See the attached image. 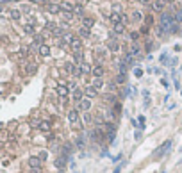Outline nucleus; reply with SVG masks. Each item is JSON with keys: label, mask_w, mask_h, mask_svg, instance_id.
Returning a JSON list of instances; mask_svg holds the SVG:
<instances>
[{"label": "nucleus", "mask_w": 182, "mask_h": 173, "mask_svg": "<svg viewBox=\"0 0 182 173\" xmlns=\"http://www.w3.org/2000/svg\"><path fill=\"white\" fill-rule=\"evenodd\" d=\"M171 146H173V141L171 139H166L161 146H159L157 150H155V152H154V155L157 157V159H161V157H164L168 152H170V150H171Z\"/></svg>", "instance_id": "nucleus-1"}, {"label": "nucleus", "mask_w": 182, "mask_h": 173, "mask_svg": "<svg viewBox=\"0 0 182 173\" xmlns=\"http://www.w3.org/2000/svg\"><path fill=\"white\" fill-rule=\"evenodd\" d=\"M41 164H43V161H41L38 155H31V157H29V166H31V169H32L34 173H39Z\"/></svg>", "instance_id": "nucleus-2"}, {"label": "nucleus", "mask_w": 182, "mask_h": 173, "mask_svg": "<svg viewBox=\"0 0 182 173\" xmlns=\"http://www.w3.org/2000/svg\"><path fill=\"white\" fill-rule=\"evenodd\" d=\"M68 121H70L75 128H80V118H79V111L77 109H72L68 113Z\"/></svg>", "instance_id": "nucleus-3"}, {"label": "nucleus", "mask_w": 182, "mask_h": 173, "mask_svg": "<svg viewBox=\"0 0 182 173\" xmlns=\"http://www.w3.org/2000/svg\"><path fill=\"white\" fill-rule=\"evenodd\" d=\"M91 139H93L95 143H98V145H102L104 143V128L102 127H97L93 132H91Z\"/></svg>", "instance_id": "nucleus-4"}, {"label": "nucleus", "mask_w": 182, "mask_h": 173, "mask_svg": "<svg viewBox=\"0 0 182 173\" xmlns=\"http://www.w3.org/2000/svg\"><path fill=\"white\" fill-rule=\"evenodd\" d=\"M55 91H57V95H59L61 98H64V96H68V95H70V88H68V84H64V82L57 84Z\"/></svg>", "instance_id": "nucleus-5"}, {"label": "nucleus", "mask_w": 182, "mask_h": 173, "mask_svg": "<svg viewBox=\"0 0 182 173\" xmlns=\"http://www.w3.org/2000/svg\"><path fill=\"white\" fill-rule=\"evenodd\" d=\"M152 9L155 13H164L166 9V0H154L152 2Z\"/></svg>", "instance_id": "nucleus-6"}, {"label": "nucleus", "mask_w": 182, "mask_h": 173, "mask_svg": "<svg viewBox=\"0 0 182 173\" xmlns=\"http://www.w3.org/2000/svg\"><path fill=\"white\" fill-rule=\"evenodd\" d=\"M77 109H79V111H82V113H87V111L91 109V100H89L87 96H86V98H82V100L77 104Z\"/></svg>", "instance_id": "nucleus-7"}, {"label": "nucleus", "mask_w": 182, "mask_h": 173, "mask_svg": "<svg viewBox=\"0 0 182 173\" xmlns=\"http://www.w3.org/2000/svg\"><path fill=\"white\" fill-rule=\"evenodd\" d=\"M66 162H68V155H66V154L57 155V157H55V161H54V164H55V168H57V169H63V168L66 166Z\"/></svg>", "instance_id": "nucleus-8"}, {"label": "nucleus", "mask_w": 182, "mask_h": 173, "mask_svg": "<svg viewBox=\"0 0 182 173\" xmlns=\"http://www.w3.org/2000/svg\"><path fill=\"white\" fill-rule=\"evenodd\" d=\"M104 64H95V66H93V70H91V75H93L95 79H100V77H104Z\"/></svg>", "instance_id": "nucleus-9"}, {"label": "nucleus", "mask_w": 182, "mask_h": 173, "mask_svg": "<svg viewBox=\"0 0 182 173\" xmlns=\"http://www.w3.org/2000/svg\"><path fill=\"white\" fill-rule=\"evenodd\" d=\"M82 45H84V43H82L80 38H73V41L70 43V48L73 52H82Z\"/></svg>", "instance_id": "nucleus-10"}, {"label": "nucleus", "mask_w": 182, "mask_h": 173, "mask_svg": "<svg viewBox=\"0 0 182 173\" xmlns=\"http://www.w3.org/2000/svg\"><path fill=\"white\" fill-rule=\"evenodd\" d=\"M107 50H111V52H118V50H120V45H118L116 38H111V39L107 41Z\"/></svg>", "instance_id": "nucleus-11"}, {"label": "nucleus", "mask_w": 182, "mask_h": 173, "mask_svg": "<svg viewBox=\"0 0 182 173\" xmlns=\"http://www.w3.org/2000/svg\"><path fill=\"white\" fill-rule=\"evenodd\" d=\"M59 6H61V11H64V13H73V9H75V4L68 2V0H64V2H61Z\"/></svg>", "instance_id": "nucleus-12"}, {"label": "nucleus", "mask_w": 182, "mask_h": 173, "mask_svg": "<svg viewBox=\"0 0 182 173\" xmlns=\"http://www.w3.org/2000/svg\"><path fill=\"white\" fill-rule=\"evenodd\" d=\"M38 52H39V55H41V57H48V55H50V47L43 43V45H39V47H38Z\"/></svg>", "instance_id": "nucleus-13"}, {"label": "nucleus", "mask_w": 182, "mask_h": 173, "mask_svg": "<svg viewBox=\"0 0 182 173\" xmlns=\"http://www.w3.org/2000/svg\"><path fill=\"white\" fill-rule=\"evenodd\" d=\"M84 95H86L87 98H95V96H98V91L93 88V86H87V88L84 89Z\"/></svg>", "instance_id": "nucleus-14"}, {"label": "nucleus", "mask_w": 182, "mask_h": 173, "mask_svg": "<svg viewBox=\"0 0 182 173\" xmlns=\"http://www.w3.org/2000/svg\"><path fill=\"white\" fill-rule=\"evenodd\" d=\"M38 128H39V130H43V132H50V128H52V123H50V121H47V120H43V121H39Z\"/></svg>", "instance_id": "nucleus-15"}, {"label": "nucleus", "mask_w": 182, "mask_h": 173, "mask_svg": "<svg viewBox=\"0 0 182 173\" xmlns=\"http://www.w3.org/2000/svg\"><path fill=\"white\" fill-rule=\"evenodd\" d=\"M47 11L50 14H59L61 13V6L59 4H47Z\"/></svg>", "instance_id": "nucleus-16"}, {"label": "nucleus", "mask_w": 182, "mask_h": 173, "mask_svg": "<svg viewBox=\"0 0 182 173\" xmlns=\"http://www.w3.org/2000/svg\"><path fill=\"white\" fill-rule=\"evenodd\" d=\"M79 70H80V73H82V75H89V73H91V70H93V66H89L87 62H82L80 66H79Z\"/></svg>", "instance_id": "nucleus-17"}, {"label": "nucleus", "mask_w": 182, "mask_h": 173, "mask_svg": "<svg viewBox=\"0 0 182 173\" xmlns=\"http://www.w3.org/2000/svg\"><path fill=\"white\" fill-rule=\"evenodd\" d=\"M93 25H95V20H93V18H89V16H82V27L91 29Z\"/></svg>", "instance_id": "nucleus-18"}, {"label": "nucleus", "mask_w": 182, "mask_h": 173, "mask_svg": "<svg viewBox=\"0 0 182 173\" xmlns=\"http://www.w3.org/2000/svg\"><path fill=\"white\" fill-rule=\"evenodd\" d=\"M77 32H79V38H80V39H82V38H89V36H91V29L82 27V25H80V29H79Z\"/></svg>", "instance_id": "nucleus-19"}, {"label": "nucleus", "mask_w": 182, "mask_h": 173, "mask_svg": "<svg viewBox=\"0 0 182 173\" xmlns=\"http://www.w3.org/2000/svg\"><path fill=\"white\" fill-rule=\"evenodd\" d=\"M82 98H84V89H79V88H77V89L73 91V102H75V104H79Z\"/></svg>", "instance_id": "nucleus-20"}, {"label": "nucleus", "mask_w": 182, "mask_h": 173, "mask_svg": "<svg viewBox=\"0 0 182 173\" xmlns=\"http://www.w3.org/2000/svg\"><path fill=\"white\" fill-rule=\"evenodd\" d=\"M64 72H66V73H72V75H75V73H77L75 64H73V62H66V64H64Z\"/></svg>", "instance_id": "nucleus-21"}, {"label": "nucleus", "mask_w": 182, "mask_h": 173, "mask_svg": "<svg viewBox=\"0 0 182 173\" xmlns=\"http://www.w3.org/2000/svg\"><path fill=\"white\" fill-rule=\"evenodd\" d=\"M109 20H111V23H112V25H116V23H122V14H116V13H111Z\"/></svg>", "instance_id": "nucleus-22"}, {"label": "nucleus", "mask_w": 182, "mask_h": 173, "mask_svg": "<svg viewBox=\"0 0 182 173\" xmlns=\"http://www.w3.org/2000/svg\"><path fill=\"white\" fill-rule=\"evenodd\" d=\"M104 84H105V82H104V79L100 77V79H95V80H93V84H91V86H93V88H95L97 91H100V89L104 88Z\"/></svg>", "instance_id": "nucleus-23"}, {"label": "nucleus", "mask_w": 182, "mask_h": 173, "mask_svg": "<svg viewBox=\"0 0 182 173\" xmlns=\"http://www.w3.org/2000/svg\"><path fill=\"white\" fill-rule=\"evenodd\" d=\"M86 139H87V136H86L84 132H80V136H79V139H77V146H79V148H84V146H86Z\"/></svg>", "instance_id": "nucleus-24"}, {"label": "nucleus", "mask_w": 182, "mask_h": 173, "mask_svg": "<svg viewBox=\"0 0 182 173\" xmlns=\"http://www.w3.org/2000/svg\"><path fill=\"white\" fill-rule=\"evenodd\" d=\"M112 32H114V34H123V32H125V25H123V23L112 25Z\"/></svg>", "instance_id": "nucleus-25"}, {"label": "nucleus", "mask_w": 182, "mask_h": 173, "mask_svg": "<svg viewBox=\"0 0 182 173\" xmlns=\"http://www.w3.org/2000/svg\"><path fill=\"white\" fill-rule=\"evenodd\" d=\"M130 54L132 55H139L141 54V48H139L138 43H132V45H130Z\"/></svg>", "instance_id": "nucleus-26"}, {"label": "nucleus", "mask_w": 182, "mask_h": 173, "mask_svg": "<svg viewBox=\"0 0 182 173\" xmlns=\"http://www.w3.org/2000/svg\"><path fill=\"white\" fill-rule=\"evenodd\" d=\"M73 14H75V16H84V6H82V4H77L75 9H73Z\"/></svg>", "instance_id": "nucleus-27"}, {"label": "nucleus", "mask_w": 182, "mask_h": 173, "mask_svg": "<svg viewBox=\"0 0 182 173\" xmlns=\"http://www.w3.org/2000/svg\"><path fill=\"white\" fill-rule=\"evenodd\" d=\"M9 16H11L13 20H20V18H21V11H20V9H11V11H9Z\"/></svg>", "instance_id": "nucleus-28"}, {"label": "nucleus", "mask_w": 182, "mask_h": 173, "mask_svg": "<svg viewBox=\"0 0 182 173\" xmlns=\"http://www.w3.org/2000/svg\"><path fill=\"white\" fill-rule=\"evenodd\" d=\"M132 20H134V21H143L145 16H143V13H139V11H134V13H132Z\"/></svg>", "instance_id": "nucleus-29"}, {"label": "nucleus", "mask_w": 182, "mask_h": 173, "mask_svg": "<svg viewBox=\"0 0 182 173\" xmlns=\"http://www.w3.org/2000/svg\"><path fill=\"white\" fill-rule=\"evenodd\" d=\"M104 100H105L107 104H111V105L116 104V96H114V95H104Z\"/></svg>", "instance_id": "nucleus-30"}, {"label": "nucleus", "mask_w": 182, "mask_h": 173, "mask_svg": "<svg viewBox=\"0 0 182 173\" xmlns=\"http://www.w3.org/2000/svg\"><path fill=\"white\" fill-rule=\"evenodd\" d=\"M73 59H75V62L82 64V62H84V55H82V52H73Z\"/></svg>", "instance_id": "nucleus-31"}, {"label": "nucleus", "mask_w": 182, "mask_h": 173, "mask_svg": "<svg viewBox=\"0 0 182 173\" xmlns=\"http://www.w3.org/2000/svg\"><path fill=\"white\" fill-rule=\"evenodd\" d=\"M23 32L25 34H34V25L32 23H25L23 25Z\"/></svg>", "instance_id": "nucleus-32"}, {"label": "nucleus", "mask_w": 182, "mask_h": 173, "mask_svg": "<svg viewBox=\"0 0 182 173\" xmlns=\"http://www.w3.org/2000/svg\"><path fill=\"white\" fill-rule=\"evenodd\" d=\"M122 11H123L122 4H112V13H116V14H123Z\"/></svg>", "instance_id": "nucleus-33"}, {"label": "nucleus", "mask_w": 182, "mask_h": 173, "mask_svg": "<svg viewBox=\"0 0 182 173\" xmlns=\"http://www.w3.org/2000/svg\"><path fill=\"white\" fill-rule=\"evenodd\" d=\"M61 14H63V18H64V21H72L73 20V13H64V11H61Z\"/></svg>", "instance_id": "nucleus-34"}, {"label": "nucleus", "mask_w": 182, "mask_h": 173, "mask_svg": "<svg viewBox=\"0 0 182 173\" xmlns=\"http://www.w3.org/2000/svg\"><path fill=\"white\" fill-rule=\"evenodd\" d=\"M116 82H118V84H125V82H127V77H125V73H118V77H116Z\"/></svg>", "instance_id": "nucleus-35"}, {"label": "nucleus", "mask_w": 182, "mask_h": 173, "mask_svg": "<svg viewBox=\"0 0 182 173\" xmlns=\"http://www.w3.org/2000/svg\"><path fill=\"white\" fill-rule=\"evenodd\" d=\"M175 20H177V23H180V25H182V9L175 13Z\"/></svg>", "instance_id": "nucleus-36"}, {"label": "nucleus", "mask_w": 182, "mask_h": 173, "mask_svg": "<svg viewBox=\"0 0 182 173\" xmlns=\"http://www.w3.org/2000/svg\"><path fill=\"white\" fill-rule=\"evenodd\" d=\"M34 45H43V36H34Z\"/></svg>", "instance_id": "nucleus-37"}, {"label": "nucleus", "mask_w": 182, "mask_h": 173, "mask_svg": "<svg viewBox=\"0 0 182 173\" xmlns=\"http://www.w3.org/2000/svg\"><path fill=\"white\" fill-rule=\"evenodd\" d=\"M55 29H57V25L54 23V21H48V23H47V30H52V32H54Z\"/></svg>", "instance_id": "nucleus-38"}, {"label": "nucleus", "mask_w": 182, "mask_h": 173, "mask_svg": "<svg viewBox=\"0 0 182 173\" xmlns=\"http://www.w3.org/2000/svg\"><path fill=\"white\" fill-rule=\"evenodd\" d=\"M134 75L138 77V79H139V77H143V70H141L139 66H138V68H134Z\"/></svg>", "instance_id": "nucleus-39"}, {"label": "nucleus", "mask_w": 182, "mask_h": 173, "mask_svg": "<svg viewBox=\"0 0 182 173\" xmlns=\"http://www.w3.org/2000/svg\"><path fill=\"white\" fill-rule=\"evenodd\" d=\"M177 61H178L177 57H171V59L168 61V66H170V68H175V64H177Z\"/></svg>", "instance_id": "nucleus-40"}, {"label": "nucleus", "mask_w": 182, "mask_h": 173, "mask_svg": "<svg viewBox=\"0 0 182 173\" xmlns=\"http://www.w3.org/2000/svg\"><path fill=\"white\" fill-rule=\"evenodd\" d=\"M130 39L136 43V41H138L139 39V32H130Z\"/></svg>", "instance_id": "nucleus-41"}, {"label": "nucleus", "mask_w": 182, "mask_h": 173, "mask_svg": "<svg viewBox=\"0 0 182 173\" xmlns=\"http://www.w3.org/2000/svg\"><path fill=\"white\" fill-rule=\"evenodd\" d=\"M38 157L45 162V161H47V157H48V154H47V152H39V154H38Z\"/></svg>", "instance_id": "nucleus-42"}, {"label": "nucleus", "mask_w": 182, "mask_h": 173, "mask_svg": "<svg viewBox=\"0 0 182 173\" xmlns=\"http://www.w3.org/2000/svg\"><path fill=\"white\" fill-rule=\"evenodd\" d=\"M141 134H143V130H141V128H138V130H136V134H134L136 141H139V139H141Z\"/></svg>", "instance_id": "nucleus-43"}, {"label": "nucleus", "mask_w": 182, "mask_h": 173, "mask_svg": "<svg viewBox=\"0 0 182 173\" xmlns=\"http://www.w3.org/2000/svg\"><path fill=\"white\" fill-rule=\"evenodd\" d=\"M107 88H109V91H112V93L116 91V86H114V82H109V84H107Z\"/></svg>", "instance_id": "nucleus-44"}, {"label": "nucleus", "mask_w": 182, "mask_h": 173, "mask_svg": "<svg viewBox=\"0 0 182 173\" xmlns=\"http://www.w3.org/2000/svg\"><path fill=\"white\" fill-rule=\"evenodd\" d=\"M27 72H29V73H34V72H36V64H29V66H27Z\"/></svg>", "instance_id": "nucleus-45"}, {"label": "nucleus", "mask_w": 182, "mask_h": 173, "mask_svg": "<svg viewBox=\"0 0 182 173\" xmlns=\"http://www.w3.org/2000/svg\"><path fill=\"white\" fill-rule=\"evenodd\" d=\"M112 109H114L116 113H120V111H122V105H120V102H116L114 105H112Z\"/></svg>", "instance_id": "nucleus-46"}, {"label": "nucleus", "mask_w": 182, "mask_h": 173, "mask_svg": "<svg viewBox=\"0 0 182 173\" xmlns=\"http://www.w3.org/2000/svg\"><path fill=\"white\" fill-rule=\"evenodd\" d=\"M139 34H145V36H146V34H148V25H143L141 30H139Z\"/></svg>", "instance_id": "nucleus-47"}, {"label": "nucleus", "mask_w": 182, "mask_h": 173, "mask_svg": "<svg viewBox=\"0 0 182 173\" xmlns=\"http://www.w3.org/2000/svg\"><path fill=\"white\" fill-rule=\"evenodd\" d=\"M161 62H163V64H168V54H163V55H161Z\"/></svg>", "instance_id": "nucleus-48"}, {"label": "nucleus", "mask_w": 182, "mask_h": 173, "mask_svg": "<svg viewBox=\"0 0 182 173\" xmlns=\"http://www.w3.org/2000/svg\"><path fill=\"white\" fill-rule=\"evenodd\" d=\"M122 23H123V25L129 23V16H127V14H122Z\"/></svg>", "instance_id": "nucleus-49"}, {"label": "nucleus", "mask_w": 182, "mask_h": 173, "mask_svg": "<svg viewBox=\"0 0 182 173\" xmlns=\"http://www.w3.org/2000/svg\"><path fill=\"white\" fill-rule=\"evenodd\" d=\"M152 47H154V43H152V39H146V50H152Z\"/></svg>", "instance_id": "nucleus-50"}, {"label": "nucleus", "mask_w": 182, "mask_h": 173, "mask_svg": "<svg viewBox=\"0 0 182 173\" xmlns=\"http://www.w3.org/2000/svg\"><path fill=\"white\" fill-rule=\"evenodd\" d=\"M145 21H146V25H152V23H154V18H152V16H146Z\"/></svg>", "instance_id": "nucleus-51"}, {"label": "nucleus", "mask_w": 182, "mask_h": 173, "mask_svg": "<svg viewBox=\"0 0 182 173\" xmlns=\"http://www.w3.org/2000/svg\"><path fill=\"white\" fill-rule=\"evenodd\" d=\"M84 121H86V123H89V121H91V116H89L87 113H84Z\"/></svg>", "instance_id": "nucleus-52"}, {"label": "nucleus", "mask_w": 182, "mask_h": 173, "mask_svg": "<svg viewBox=\"0 0 182 173\" xmlns=\"http://www.w3.org/2000/svg\"><path fill=\"white\" fill-rule=\"evenodd\" d=\"M112 161H114V162H118V161H122V154H118V155H114V157H112Z\"/></svg>", "instance_id": "nucleus-53"}, {"label": "nucleus", "mask_w": 182, "mask_h": 173, "mask_svg": "<svg viewBox=\"0 0 182 173\" xmlns=\"http://www.w3.org/2000/svg\"><path fill=\"white\" fill-rule=\"evenodd\" d=\"M161 84L164 86V88H170V84H168V80H166V79H163V80H161Z\"/></svg>", "instance_id": "nucleus-54"}, {"label": "nucleus", "mask_w": 182, "mask_h": 173, "mask_svg": "<svg viewBox=\"0 0 182 173\" xmlns=\"http://www.w3.org/2000/svg\"><path fill=\"white\" fill-rule=\"evenodd\" d=\"M29 2H31V4H43L45 0H29Z\"/></svg>", "instance_id": "nucleus-55"}, {"label": "nucleus", "mask_w": 182, "mask_h": 173, "mask_svg": "<svg viewBox=\"0 0 182 173\" xmlns=\"http://www.w3.org/2000/svg\"><path fill=\"white\" fill-rule=\"evenodd\" d=\"M122 168H123V164H120V166H116V169H114V171H112V173H120V171H122Z\"/></svg>", "instance_id": "nucleus-56"}, {"label": "nucleus", "mask_w": 182, "mask_h": 173, "mask_svg": "<svg viewBox=\"0 0 182 173\" xmlns=\"http://www.w3.org/2000/svg\"><path fill=\"white\" fill-rule=\"evenodd\" d=\"M150 0H139V4H148Z\"/></svg>", "instance_id": "nucleus-57"}, {"label": "nucleus", "mask_w": 182, "mask_h": 173, "mask_svg": "<svg viewBox=\"0 0 182 173\" xmlns=\"http://www.w3.org/2000/svg\"><path fill=\"white\" fill-rule=\"evenodd\" d=\"M166 2H173V0H166Z\"/></svg>", "instance_id": "nucleus-58"}, {"label": "nucleus", "mask_w": 182, "mask_h": 173, "mask_svg": "<svg viewBox=\"0 0 182 173\" xmlns=\"http://www.w3.org/2000/svg\"><path fill=\"white\" fill-rule=\"evenodd\" d=\"M0 13H2V6H0Z\"/></svg>", "instance_id": "nucleus-59"}, {"label": "nucleus", "mask_w": 182, "mask_h": 173, "mask_svg": "<svg viewBox=\"0 0 182 173\" xmlns=\"http://www.w3.org/2000/svg\"><path fill=\"white\" fill-rule=\"evenodd\" d=\"M180 95H182V89H180Z\"/></svg>", "instance_id": "nucleus-60"}, {"label": "nucleus", "mask_w": 182, "mask_h": 173, "mask_svg": "<svg viewBox=\"0 0 182 173\" xmlns=\"http://www.w3.org/2000/svg\"><path fill=\"white\" fill-rule=\"evenodd\" d=\"M180 162H182V161H180Z\"/></svg>", "instance_id": "nucleus-61"}, {"label": "nucleus", "mask_w": 182, "mask_h": 173, "mask_svg": "<svg viewBox=\"0 0 182 173\" xmlns=\"http://www.w3.org/2000/svg\"><path fill=\"white\" fill-rule=\"evenodd\" d=\"M59 173H61V171H59Z\"/></svg>", "instance_id": "nucleus-62"}]
</instances>
